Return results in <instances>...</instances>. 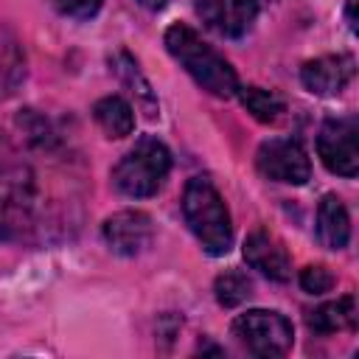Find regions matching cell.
<instances>
[{"label": "cell", "instance_id": "obj_16", "mask_svg": "<svg viewBox=\"0 0 359 359\" xmlns=\"http://www.w3.org/2000/svg\"><path fill=\"white\" fill-rule=\"evenodd\" d=\"M238 95H241V104L247 107V112L261 121V123H275L283 112V101L269 93V90H261V87H238Z\"/></svg>", "mask_w": 359, "mask_h": 359}, {"label": "cell", "instance_id": "obj_4", "mask_svg": "<svg viewBox=\"0 0 359 359\" xmlns=\"http://www.w3.org/2000/svg\"><path fill=\"white\" fill-rule=\"evenodd\" d=\"M233 337L252 356H264V359L286 356L294 342L292 323L283 314L266 311V309H250V311L238 314L233 320Z\"/></svg>", "mask_w": 359, "mask_h": 359}, {"label": "cell", "instance_id": "obj_12", "mask_svg": "<svg viewBox=\"0 0 359 359\" xmlns=\"http://www.w3.org/2000/svg\"><path fill=\"white\" fill-rule=\"evenodd\" d=\"M317 238L328 250H345L351 241V219L339 196L325 194L317 208Z\"/></svg>", "mask_w": 359, "mask_h": 359}, {"label": "cell", "instance_id": "obj_2", "mask_svg": "<svg viewBox=\"0 0 359 359\" xmlns=\"http://www.w3.org/2000/svg\"><path fill=\"white\" fill-rule=\"evenodd\" d=\"M182 213L191 233L199 238L202 250L210 255H224L233 244V224L230 210L219 191L205 177H194L182 194Z\"/></svg>", "mask_w": 359, "mask_h": 359}, {"label": "cell", "instance_id": "obj_3", "mask_svg": "<svg viewBox=\"0 0 359 359\" xmlns=\"http://www.w3.org/2000/svg\"><path fill=\"white\" fill-rule=\"evenodd\" d=\"M171 168V154L157 137H140L112 171V182L123 196L143 199L154 196Z\"/></svg>", "mask_w": 359, "mask_h": 359}, {"label": "cell", "instance_id": "obj_6", "mask_svg": "<svg viewBox=\"0 0 359 359\" xmlns=\"http://www.w3.org/2000/svg\"><path fill=\"white\" fill-rule=\"evenodd\" d=\"M255 165L266 180L286 182V185H303L311 177V163L297 140L272 137L261 143L255 154Z\"/></svg>", "mask_w": 359, "mask_h": 359}, {"label": "cell", "instance_id": "obj_1", "mask_svg": "<svg viewBox=\"0 0 359 359\" xmlns=\"http://www.w3.org/2000/svg\"><path fill=\"white\" fill-rule=\"evenodd\" d=\"M168 53L188 70V76L216 98H230L238 93V76L224 56H219L194 28L171 25L165 31Z\"/></svg>", "mask_w": 359, "mask_h": 359}, {"label": "cell", "instance_id": "obj_20", "mask_svg": "<svg viewBox=\"0 0 359 359\" xmlns=\"http://www.w3.org/2000/svg\"><path fill=\"white\" fill-rule=\"evenodd\" d=\"M345 14H348V25H351V31H356V0H348Z\"/></svg>", "mask_w": 359, "mask_h": 359}, {"label": "cell", "instance_id": "obj_9", "mask_svg": "<svg viewBox=\"0 0 359 359\" xmlns=\"http://www.w3.org/2000/svg\"><path fill=\"white\" fill-rule=\"evenodd\" d=\"M353 59L348 53H337V56H320L311 59L300 67V81L309 93L314 95H337L348 87V81L353 79Z\"/></svg>", "mask_w": 359, "mask_h": 359}, {"label": "cell", "instance_id": "obj_10", "mask_svg": "<svg viewBox=\"0 0 359 359\" xmlns=\"http://www.w3.org/2000/svg\"><path fill=\"white\" fill-rule=\"evenodd\" d=\"M104 238L118 255H137L151 241V219L140 210H121L104 222Z\"/></svg>", "mask_w": 359, "mask_h": 359}, {"label": "cell", "instance_id": "obj_18", "mask_svg": "<svg viewBox=\"0 0 359 359\" xmlns=\"http://www.w3.org/2000/svg\"><path fill=\"white\" fill-rule=\"evenodd\" d=\"M300 286H303L309 294H323V292H331L334 275L328 272V266L314 264V266H306V269L300 272Z\"/></svg>", "mask_w": 359, "mask_h": 359}, {"label": "cell", "instance_id": "obj_14", "mask_svg": "<svg viewBox=\"0 0 359 359\" xmlns=\"http://www.w3.org/2000/svg\"><path fill=\"white\" fill-rule=\"evenodd\" d=\"M95 123L107 132V137H126L135 129V112L121 95H107L93 107Z\"/></svg>", "mask_w": 359, "mask_h": 359}, {"label": "cell", "instance_id": "obj_15", "mask_svg": "<svg viewBox=\"0 0 359 359\" xmlns=\"http://www.w3.org/2000/svg\"><path fill=\"white\" fill-rule=\"evenodd\" d=\"M112 67H115V73L121 76V81L126 84V87H132V93L137 95V101L143 104V109H146V118H154L157 115V101H154V93H151V84L143 79V73L137 70V62L129 56V53H115V59H112Z\"/></svg>", "mask_w": 359, "mask_h": 359}, {"label": "cell", "instance_id": "obj_17", "mask_svg": "<svg viewBox=\"0 0 359 359\" xmlns=\"http://www.w3.org/2000/svg\"><path fill=\"white\" fill-rule=\"evenodd\" d=\"M213 292H216V300L224 306V309H233L238 303H244L250 294H252V280L241 272V269H227L216 278L213 283Z\"/></svg>", "mask_w": 359, "mask_h": 359}, {"label": "cell", "instance_id": "obj_5", "mask_svg": "<svg viewBox=\"0 0 359 359\" xmlns=\"http://www.w3.org/2000/svg\"><path fill=\"white\" fill-rule=\"evenodd\" d=\"M359 121L356 115H342V118H328L320 126L317 135V154L323 160V165L331 174L339 177H356L359 171Z\"/></svg>", "mask_w": 359, "mask_h": 359}, {"label": "cell", "instance_id": "obj_13", "mask_svg": "<svg viewBox=\"0 0 359 359\" xmlns=\"http://www.w3.org/2000/svg\"><path fill=\"white\" fill-rule=\"evenodd\" d=\"M306 323L314 334H337V331L353 328L356 325V300L351 294H345L334 303H323L320 309H314L309 314Z\"/></svg>", "mask_w": 359, "mask_h": 359}, {"label": "cell", "instance_id": "obj_11", "mask_svg": "<svg viewBox=\"0 0 359 359\" xmlns=\"http://www.w3.org/2000/svg\"><path fill=\"white\" fill-rule=\"evenodd\" d=\"M244 261L252 269H258L261 275H266L269 280H289V275H292V261H289L286 247L264 230H255L247 236Z\"/></svg>", "mask_w": 359, "mask_h": 359}, {"label": "cell", "instance_id": "obj_8", "mask_svg": "<svg viewBox=\"0 0 359 359\" xmlns=\"http://www.w3.org/2000/svg\"><path fill=\"white\" fill-rule=\"evenodd\" d=\"M199 20L222 36H244L258 14L255 0H194Z\"/></svg>", "mask_w": 359, "mask_h": 359}, {"label": "cell", "instance_id": "obj_7", "mask_svg": "<svg viewBox=\"0 0 359 359\" xmlns=\"http://www.w3.org/2000/svg\"><path fill=\"white\" fill-rule=\"evenodd\" d=\"M31 177L20 163H0V230H22L31 213Z\"/></svg>", "mask_w": 359, "mask_h": 359}, {"label": "cell", "instance_id": "obj_19", "mask_svg": "<svg viewBox=\"0 0 359 359\" xmlns=\"http://www.w3.org/2000/svg\"><path fill=\"white\" fill-rule=\"evenodd\" d=\"M56 11H62L65 17H76V20H87L101 8V0H50Z\"/></svg>", "mask_w": 359, "mask_h": 359}, {"label": "cell", "instance_id": "obj_21", "mask_svg": "<svg viewBox=\"0 0 359 359\" xmlns=\"http://www.w3.org/2000/svg\"><path fill=\"white\" fill-rule=\"evenodd\" d=\"M137 3H140L143 8H151V11H157V8H163L168 0H137Z\"/></svg>", "mask_w": 359, "mask_h": 359}]
</instances>
